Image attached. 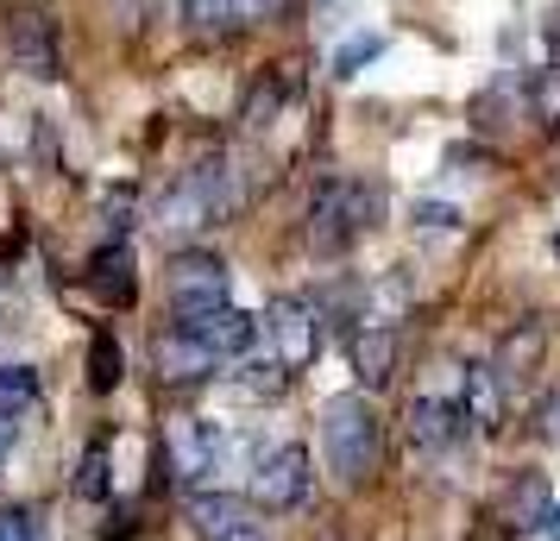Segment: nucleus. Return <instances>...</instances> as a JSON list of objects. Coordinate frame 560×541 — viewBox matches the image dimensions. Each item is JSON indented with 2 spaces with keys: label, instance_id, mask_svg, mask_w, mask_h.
I'll return each mask as SVG.
<instances>
[{
  "label": "nucleus",
  "instance_id": "1",
  "mask_svg": "<svg viewBox=\"0 0 560 541\" xmlns=\"http://www.w3.org/2000/svg\"><path fill=\"white\" fill-rule=\"evenodd\" d=\"M322 454L347 485L378 472V410L365 403V390H347L322 410Z\"/></svg>",
  "mask_w": 560,
  "mask_h": 541
},
{
  "label": "nucleus",
  "instance_id": "2",
  "mask_svg": "<svg viewBox=\"0 0 560 541\" xmlns=\"http://www.w3.org/2000/svg\"><path fill=\"white\" fill-rule=\"evenodd\" d=\"M233 208H240L233 170L214 157V164H196V170H189L171 196H164V208H158V227H164V233H196V227L228 221Z\"/></svg>",
  "mask_w": 560,
  "mask_h": 541
},
{
  "label": "nucleus",
  "instance_id": "3",
  "mask_svg": "<svg viewBox=\"0 0 560 541\" xmlns=\"http://www.w3.org/2000/svg\"><path fill=\"white\" fill-rule=\"evenodd\" d=\"M372 214H378V196H372V189L340 183V177L322 183L315 202H308V246H315L322 258H340L359 233L372 227Z\"/></svg>",
  "mask_w": 560,
  "mask_h": 541
},
{
  "label": "nucleus",
  "instance_id": "4",
  "mask_svg": "<svg viewBox=\"0 0 560 541\" xmlns=\"http://www.w3.org/2000/svg\"><path fill=\"white\" fill-rule=\"evenodd\" d=\"M308 497V447L283 440L253 466V504L258 510H296Z\"/></svg>",
  "mask_w": 560,
  "mask_h": 541
},
{
  "label": "nucleus",
  "instance_id": "5",
  "mask_svg": "<svg viewBox=\"0 0 560 541\" xmlns=\"http://www.w3.org/2000/svg\"><path fill=\"white\" fill-rule=\"evenodd\" d=\"M265 334L278 340L283 372H303V365H315V353H322V315L308 309L303 296H278L271 315H265Z\"/></svg>",
  "mask_w": 560,
  "mask_h": 541
},
{
  "label": "nucleus",
  "instance_id": "6",
  "mask_svg": "<svg viewBox=\"0 0 560 541\" xmlns=\"http://www.w3.org/2000/svg\"><path fill=\"white\" fill-rule=\"evenodd\" d=\"M164 290H171L177 315L214 309V303H228V264H221L214 252H177V258H171V278H164Z\"/></svg>",
  "mask_w": 560,
  "mask_h": 541
},
{
  "label": "nucleus",
  "instance_id": "7",
  "mask_svg": "<svg viewBox=\"0 0 560 541\" xmlns=\"http://www.w3.org/2000/svg\"><path fill=\"white\" fill-rule=\"evenodd\" d=\"M7 63L32 82H51L63 70V51H57V32L45 13H13L7 20Z\"/></svg>",
  "mask_w": 560,
  "mask_h": 541
},
{
  "label": "nucleus",
  "instance_id": "8",
  "mask_svg": "<svg viewBox=\"0 0 560 541\" xmlns=\"http://www.w3.org/2000/svg\"><path fill=\"white\" fill-rule=\"evenodd\" d=\"M177 328H189V334L202 340L214 360H240L246 346L258 340V321L246 309H233V303H214V309H196V315H183Z\"/></svg>",
  "mask_w": 560,
  "mask_h": 541
},
{
  "label": "nucleus",
  "instance_id": "9",
  "mask_svg": "<svg viewBox=\"0 0 560 541\" xmlns=\"http://www.w3.org/2000/svg\"><path fill=\"white\" fill-rule=\"evenodd\" d=\"M152 365H158V378H164V385H196V378H208L221 360H214L189 328H171V334L152 340Z\"/></svg>",
  "mask_w": 560,
  "mask_h": 541
},
{
  "label": "nucleus",
  "instance_id": "10",
  "mask_svg": "<svg viewBox=\"0 0 560 541\" xmlns=\"http://www.w3.org/2000/svg\"><path fill=\"white\" fill-rule=\"evenodd\" d=\"M164 454H171V472L177 479H202L214 472V454H221V428L214 422H196V415H183L171 440H164Z\"/></svg>",
  "mask_w": 560,
  "mask_h": 541
},
{
  "label": "nucleus",
  "instance_id": "11",
  "mask_svg": "<svg viewBox=\"0 0 560 541\" xmlns=\"http://www.w3.org/2000/svg\"><path fill=\"white\" fill-rule=\"evenodd\" d=\"M397 328L390 321H378V328H365V334L353 340V372H359V385L365 390H384L390 378H397Z\"/></svg>",
  "mask_w": 560,
  "mask_h": 541
},
{
  "label": "nucleus",
  "instance_id": "12",
  "mask_svg": "<svg viewBox=\"0 0 560 541\" xmlns=\"http://www.w3.org/2000/svg\"><path fill=\"white\" fill-rule=\"evenodd\" d=\"M189 522H196L208 541H228L253 522V504H246V497H228V491H196V497H189Z\"/></svg>",
  "mask_w": 560,
  "mask_h": 541
},
{
  "label": "nucleus",
  "instance_id": "13",
  "mask_svg": "<svg viewBox=\"0 0 560 541\" xmlns=\"http://www.w3.org/2000/svg\"><path fill=\"white\" fill-rule=\"evenodd\" d=\"M454 435H466L459 403H447V397H416V403H409V440H416V447L441 454Z\"/></svg>",
  "mask_w": 560,
  "mask_h": 541
},
{
  "label": "nucleus",
  "instance_id": "14",
  "mask_svg": "<svg viewBox=\"0 0 560 541\" xmlns=\"http://www.w3.org/2000/svg\"><path fill=\"white\" fill-rule=\"evenodd\" d=\"M548 479L541 472H516L504 485V504H498V516H504V529H541V516H548Z\"/></svg>",
  "mask_w": 560,
  "mask_h": 541
},
{
  "label": "nucleus",
  "instance_id": "15",
  "mask_svg": "<svg viewBox=\"0 0 560 541\" xmlns=\"http://www.w3.org/2000/svg\"><path fill=\"white\" fill-rule=\"evenodd\" d=\"M89 290H95L102 303H120V309L132 303V290H139V284H132V252L120 246V239L89 258Z\"/></svg>",
  "mask_w": 560,
  "mask_h": 541
},
{
  "label": "nucleus",
  "instance_id": "16",
  "mask_svg": "<svg viewBox=\"0 0 560 541\" xmlns=\"http://www.w3.org/2000/svg\"><path fill=\"white\" fill-rule=\"evenodd\" d=\"M459 422H472V428H498L504 422V397H498V372L491 365H466V403H459Z\"/></svg>",
  "mask_w": 560,
  "mask_h": 541
},
{
  "label": "nucleus",
  "instance_id": "17",
  "mask_svg": "<svg viewBox=\"0 0 560 541\" xmlns=\"http://www.w3.org/2000/svg\"><path fill=\"white\" fill-rule=\"evenodd\" d=\"M541 346H548V334H541L535 321H523L516 334H504V346H498V365H491V372H498V385H523L535 365H541Z\"/></svg>",
  "mask_w": 560,
  "mask_h": 541
},
{
  "label": "nucleus",
  "instance_id": "18",
  "mask_svg": "<svg viewBox=\"0 0 560 541\" xmlns=\"http://www.w3.org/2000/svg\"><path fill=\"white\" fill-rule=\"evenodd\" d=\"M38 410V372L32 365H0V428L20 435V422Z\"/></svg>",
  "mask_w": 560,
  "mask_h": 541
},
{
  "label": "nucleus",
  "instance_id": "19",
  "mask_svg": "<svg viewBox=\"0 0 560 541\" xmlns=\"http://www.w3.org/2000/svg\"><path fill=\"white\" fill-rule=\"evenodd\" d=\"M120 378H127V353H120V340L102 328V334L89 340V385H95V390H114Z\"/></svg>",
  "mask_w": 560,
  "mask_h": 541
},
{
  "label": "nucleus",
  "instance_id": "20",
  "mask_svg": "<svg viewBox=\"0 0 560 541\" xmlns=\"http://www.w3.org/2000/svg\"><path fill=\"white\" fill-rule=\"evenodd\" d=\"M384 45H390L384 32H353V38L334 51V77H359L365 63H378V57H384Z\"/></svg>",
  "mask_w": 560,
  "mask_h": 541
},
{
  "label": "nucleus",
  "instance_id": "21",
  "mask_svg": "<svg viewBox=\"0 0 560 541\" xmlns=\"http://www.w3.org/2000/svg\"><path fill=\"white\" fill-rule=\"evenodd\" d=\"M529 107L541 127H560V63H548V70H535L529 82Z\"/></svg>",
  "mask_w": 560,
  "mask_h": 541
},
{
  "label": "nucleus",
  "instance_id": "22",
  "mask_svg": "<svg viewBox=\"0 0 560 541\" xmlns=\"http://www.w3.org/2000/svg\"><path fill=\"white\" fill-rule=\"evenodd\" d=\"M77 497H107V447H89L77 466Z\"/></svg>",
  "mask_w": 560,
  "mask_h": 541
},
{
  "label": "nucleus",
  "instance_id": "23",
  "mask_svg": "<svg viewBox=\"0 0 560 541\" xmlns=\"http://www.w3.org/2000/svg\"><path fill=\"white\" fill-rule=\"evenodd\" d=\"M183 20L196 32H221L233 20V0H183Z\"/></svg>",
  "mask_w": 560,
  "mask_h": 541
},
{
  "label": "nucleus",
  "instance_id": "24",
  "mask_svg": "<svg viewBox=\"0 0 560 541\" xmlns=\"http://www.w3.org/2000/svg\"><path fill=\"white\" fill-rule=\"evenodd\" d=\"M283 107V77H271V82H258L253 89V102H246V120L253 127H271V114Z\"/></svg>",
  "mask_w": 560,
  "mask_h": 541
},
{
  "label": "nucleus",
  "instance_id": "25",
  "mask_svg": "<svg viewBox=\"0 0 560 541\" xmlns=\"http://www.w3.org/2000/svg\"><path fill=\"white\" fill-rule=\"evenodd\" d=\"M283 378H290L283 365H246V378H240V385L253 390V397H278V390H283Z\"/></svg>",
  "mask_w": 560,
  "mask_h": 541
},
{
  "label": "nucleus",
  "instance_id": "26",
  "mask_svg": "<svg viewBox=\"0 0 560 541\" xmlns=\"http://www.w3.org/2000/svg\"><path fill=\"white\" fill-rule=\"evenodd\" d=\"M0 541H45L32 510H0Z\"/></svg>",
  "mask_w": 560,
  "mask_h": 541
},
{
  "label": "nucleus",
  "instance_id": "27",
  "mask_svg": "<svg viewBox=\"0 0 560 541\" xmlns=\"http://www.w3.org/2000/svg\"><path fill=\"white\" fill-rule=\"evenodd\" d=\"M535 435L548 440V447H560V390L555 397H541V410H535Z\"/></svg>",
  "mask_w": 560,
  "mask_h": 541
},
{
  "label": "nucleus",
  "instance_id": "28",
  "mask_svg": "<svg viewBox=\"0 0 560 541\" xmlns=\"http://www.w3.org/2000/svg\"><path fill=\"white\" fill-rule=\"evenodd\" d=\"M271 7H278V0H233V13H246V20H265Z\"/></svg>",
  "mask_w": 560,
  "mask_h": 541
},
{
  "label": "nucleus",
  "instance_id": "29",
  "mask_svg": "<svg viewBox=\"0 0 560 541\" xmlns=\"http://www.w3.org/2000/svg\"><path fill=\"white\" fill-rule=\"evenodd\" d=\"M422 221H429V227H454V208H441V202H429V208H422Z\"/></svg>",
  "mask_w": 560,
  "mask_h": 541
},
{
  "label": "nucleus",
  "instance_id": "30",
  "mask_svg": "<svg viewBox=\"0 0 560 541\" xmlns=\"http://www.w3.org/2000/svg\"><path fill=\"white\" fill-rule=\"evenodd\" d=\"M535 536H548V541H560V504H548V516H541V529Z\"/></svg>",
  "mask_w": 560,
  "mask_h": 541
},
{
  "label": "nucleus",
  "instance_id": "31",
  "mask_svg": "<svg viewBox=\"0 0 560 541\" xmlns=\"http://www.w3.org/2000/svg\"><path fill=\"white\" fill-rule=\"evenodd\" d=\"M228 541H271V536H265L258 522H246V529H240V536H228Z\"/></svg>",
  "mask_w": 560,
  "mask_h": 541
},
{
  "label": "nucleus",
  "instance_id": "32",
  "mask_svg": "<svg viewBox=\"0 0 560 541\" xmlns=\"http://www.w3.org/2000/svg\"><path fill=\"white\" fill-rule=\"evenodd\" d=\"M548 45L560 51V13H548Z\"/></svg>",
  "mask_w": 560,
  "mask_h": 541
},
{
  "label": "nucleus",
  "instance_id": "33",
  "mask_svg": "<svg viewBox=\"0 0 560 541\" xmlns=\"http://www.w3.org/2000/svg\"><path fill=\"white\" fill-rule=\"evenodd\" d=\"M7 447H13V428H0V460H7Z\"/></svg>",
  "mask_w": 560,
  "mask_h": 541
},
{
  "label": "nucleus",
  "instance_id": "34",
  "mask_svg": "<svg viewBox=\"0 0 560 541\" xmlns=\"http://www.w3.org/2000/svg\"><path fill=\"white\" fill-rule=\"evenodd\" d=\"M555 258H560V233H555Z\"/></svg>",
  "mask_w": 560,
  "mask_h": 541
}]
</instances>
